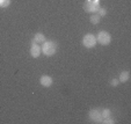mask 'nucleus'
<instances>
[{
  "label": "nucleus",
  "instance_id": "obj_12",
  "mask_svg": "<svg viewBox=\"0 0 131 124\" xmlns=\"http://www.w3.org/2000/svg\"><path fill=\"white\" fill-rule=\"evenodd\" d=\"M10 5V0H0V7L6 8Z\"/></svg>",
  "mask_w": 131,
  "mask_h": 124
},
{
  "label": "nucleus",
  "instance_id": "obj_13",
  "mask_svg": "<svg viewBox=\"0 0 131 124\" xmlns=\"http://www.w3.org/2000/svg\"><path fill=\"white\" fill-rule=\"evenodd\" d=\"M96 14L100 15V16H106V15H107V9H106V8H103V7H100L99 10L96 12Z\"/></svg>",
  "mask_w": 131,
  "mask_h": 124
},
{
  "label": "nucleus",
  "instance_id": "obj_3",
  "mask_svg": "<svg viewBox=\"0 0 131 124\" xmlns=\"http://www.w3.org/2000/svg\"><path fill=\"white\" fill-rule=\"evenodd\" d=\"M95 37H96V42L100 43L101 45H108L111 42V35L108 31H106V30L99 31Z\"/></svg>",
  "mask_w": 131,
  "mask_h": 124
},
{
  "label": "nucleus",
  "instance_id": "obj_5",
  "mask_svg": "<svg viewBox=\"0 0 131 124\" xmlns=\"http://www.w3.org/2000/svg\"><path fill=\"white\" fill-rule=\"evenodd\" d=\"M88 117L91 121L95 122V123H102L103 121V117L101 115V111L97 109H92L91 111L88 112Z\"/></svg>",
  "mask_w": 131,
  "mask_h": 124
},
{
  "label": "nucleus",
  "instance_id": "obj_14",
  "mask_svg": "<svg viewBox=\"0 0 131 124\" xmlns=\"http://www.w3.org/2000/svg\"><path fill=\"white\" fill-rule=\"evenodd\" d=\"M102 123H103V124H113V123H115V121H114V118H111V116H109V117L103 118Z\"/></svg>",
  "mask_w": 131,
  "mask_h": 124
},
{
  "label": "nucleus",
  "instance_id": "obj_10",
  "mask_svg": "<svg viewBox=\"0 0 131 124\" xmlns=\"http://www.w3.org/2000/svg\"><path fill=\"white\" fill-rule=\"evenodd\" d=\"M100 20H101V16L97 15L96 13L92 14V16L89 17V21H91L92 25H97V23H100Z\"/></svg>",
  "mask_w": 131,
  "mask_h": 124
},
{
  "label": "nucleus",
  "instance_id": "obj_9",
  "mask_svg": "<svg viewBox=\"0 0 131 124\" xmlns=\"http://www.w3.org/2000/svg\"><path fill=\"white\" fill-rule=\"evenodd\" d=\"M129 79H130V73H129L128 71H123V72L119 74V78H118L119 82H126Z\"/></svg>",
  "mask_w": 131,
  "mask_h": 124
},
{
  "label": "nucleus",
  "instance_id": "obj_8",
  "mask_svg": "<svg viewBox=\"0 0 131 124\" xmlns=\"http://www.w3.org/2000/svg\"><path fill=\"white\" fill-rule=\"evenodd\" d=\"M45 41H47V37H45L44 34H42V32H37V34H35L34 38H32V42L37 43V44H42V43H44Z\"/></svg>",
  "mask_w": 131,
  "mask_h": 124
},
{
  "label": "nucleus",
  "instance_id": "obj_2",
  "mask_svg": "<svg viewBox=\"0 0 131 124\" xmlns=\"http://www.w3.org/2000/svg\"><path fill=\"white\" fill-rule=\"evenodd\" d=\"M100 7H101V6H100V0H86L84 4L85 12L92 13V14L96 13Z\"/></svg>",
  "mask_w": 131,
  "mask_h": 124
},
{
  "label": "nucleus",
  "instance_id": "obj_15",
  "mask_svg": "<svg viewBox=\"0 0 131 124\" xmlns=\"http://www.w3.org/2000/svg\"><path fill=\"white\" fill-rule=\"evenodd\" d=\"M118 84H119V80H118V79H113V80H110V85H111L113 87L118 86Z\"/></svg>",
  "mask_w": 131,
  "mask_h": 124
},
{
  "label": "nucleus",
  "instance_id": "obj_6",
  "mask_svg": "<svg viewBox=\"0 0 131 124\" xmlns=\"http://www.w3.org/2000/svg\"><path fill=\"white\" fill-rule=\"evenodd\" d=\"M41 52H42V50H41L40 44H37V43L31 41V47H30V55H31V57H34V58L40 57Z\"/></svg>",
  "mask_w": 131,
  "mask_h": 124
},
{
  "label": "nucleus",
  "instance_id": "obj_11",
  "mask_svg": "<svg viewBox=\"0 0 131 124\" xmlns=\"http://www.w3.org/2000/svg\"><path fill=\"white\" fill-rule=\"evenodd\" d=\"M101 115H102V117H103V118L111 116V110H110V109H108V108H106V109L101 110Z\"/></svg>",
  "mask_w": 131,
  "mask_h": 124
},
{
  "label": "nucleus",
  "instance_id": "obj_7",
  "mask_svg": "<svg viewBox=\"0 0 131 124\" xmlns=\"http://www.w3.org/2000/svg\"><path fill=\"white\" fill-rule=\"evenodd\" d=\"M40 84L42 85L43 87H51L52 84H53V80H52L51 77L49 75H42L40 78Z\"/></svg>",
  "mask_w": 131,
  "mask_h": 124
},
{
  "label": "nucleus",
  "instance_id": "obj_1",
  "mask_svg": "<svg viewBox=\"0 0 131 124\" xmlns=\"http://www.w3.org/2000/svg\"><path fill=\"white\" fill-rule=\"evenodd\" d=\"M41 50L48 57H51L53 56L58 50V43L54 42V41H45L44 43H42V47H41Z\"/></svg>",
  "mask_w": 131,
  "mask_h": 124
},
{
  "label": "nucleus",
  "instance_id": "obj_4",
  "mask_svg": "<svg viewBox=\"0 0 131 124\" xmlns=\"http://www.w3.org/2000/svg\"><path fill=\"white\" fill-rule=\"evenodd\" d=\"M96 37H95V35L93 34H86L82 38V44H84L85 48L87 49H92V48H94L96 45Z\"/></svg>",
  "mask_w": 131,
  "mask_h": 124
}]
</instances>
